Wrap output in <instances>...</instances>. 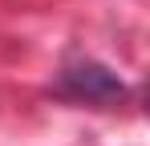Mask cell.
Masks as SVG:
<instances>
[{"mask_svg":"<svg viewBox=\"0 0 150 146\" xmlns=\"http://www.w3.org/2000/svg\"><path fill=\"white\" fill-rule=\"evenodd\" d=\"M61 94L77 97V101H98V106H110V101H122L126 85L114 69H105L98 61H77V65H65L61 77H57Z\"/></svg>","mask_w":150,"mask_h":146,"instance_id":"obj_1","label":"cell"}]
</instances>
